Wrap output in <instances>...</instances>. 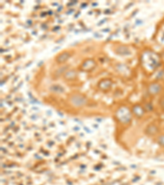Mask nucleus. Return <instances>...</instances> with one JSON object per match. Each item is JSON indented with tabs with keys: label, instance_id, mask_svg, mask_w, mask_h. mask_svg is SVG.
I'll return each mask as SVG.
<instances>
[{
	"label": "nucleus",
	"instance_id": "1",
	"mask_svg": "<svg viewBox=\"0 0 164 185\" xmlns=\"http://www.w3.org/2000/svg\"><path fill=\"white\" fill-rule=\"evenodd\" d=\"M142 63L144 67L148 68L149 70H154L157 68V66L158 65V56L155 53L153 52L144 53V54L142 55Z\"/></svg>",
	"mask_w": 164,
	"mask_h": 185
},
{
	"label": "nucleus",
	"instance_id": "2",
	"mask_svg": "<svg viewBox=\"0 0 164 185\" xmlns=\"http://www.w3.org/2000/svg\"><path fill=\"white\" fill-rule=\"evenodd\" d=\"M70 57V54L68 53L65 52L63 54H61L60 55H58L57 58V63H63V62H66L68 58Z\"/></svg>",
	"mask_w": 164,
	"mask_h": 185
},
{
	"label": "nucleus",
	"instance_id": "3",
	"mask_svg": "<svg viewBox=\"0 0 164 185\" xmlns=\"http://www.w3.org/2000/svg\"><path fill=\"white\" fill-rule=\"evenodd\" d=\"M117 52L119 53L120 54H130L131 52L129 51V50L126 47H120L117 50Z\"/></svg>",
	"mask_w": 164,
	"mask_h": 185
}]
</instances>
